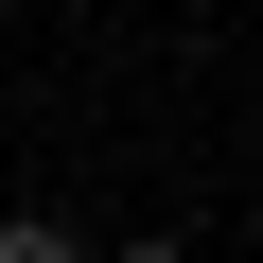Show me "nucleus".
I'll return each mask as SVG.
<instances>
[{
    "label": "nucleus",
    "instance_id": "nucleus-1",
    "mask_svg": "<svg viewBox=\"0 0 263 263\" xmlns=\"http://www.w3.org/2000/svg\"><path fill=\"white\" fill-rule=\"evenodd\" d=\"M0 263H88V246H70L53 211H18V228H0Z\"/></svg>",
    "mask_w": 263,
    "mask_h": 263
},
{
    "label": "nucleus",
    "instance_id": "nucleus-2",
    "mask_svg": "<svg viewBox=\"0 0 263 263\" xmlns=\"http://www.w3.org/2000/svg\"><path fill=\"white\" fill-rule=\"evenodd\" d=\"M105 263H193V246H105Z\"/></svg>",
    "mask_w": 263,
    "mask_h": 263
}]
</instances>
